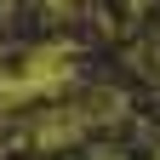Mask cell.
<instances>
[{
    "instance_id": "obj_1",
    "label": "cell",
    "mask_w": 160,
    "mask_h": 160,
    "mask_svg": "<svg viewBox=\"0 0 160 160\" xmlns=\"http://www.w3.org/2000/svg\"><path fill=\"white\" fill-rule=\"evenodd\" d=\"M120 109H126L120 92H80L74 103H52V109L29 114L23 132H17V143H29V149H69L86 132H97L103 120H114Z\"/></svg>"
},
{
    "instance_id": "obj_3",
    "label": "cell",
    "mask_w": 160,
    "mask_h": 160,
    "mask_svg": "<svg viewBox=\"0 0 160 160\" xmlns=\"http://www.w3.org/2000/svg\"><path fill=\"white\" fill-rule=\"evenodd\" d=\"M97 160H114V154H97Z\"/></svg>"
},
{
    "instance_id": "obj_2",
    "label": "cell",
    "mask_w": 160,
    "mask_h": 160,
    "mask_svg": "<svg viewBox=\"0 0 160 160\" xmlns=\"http://www.w3.org/2000/svg\"><path fill=\"white\" fill-rule=\"evenodd\" d=\"M46 6H52V12H74L80 0H46Z\"/></svg>"
}]
</instances>
